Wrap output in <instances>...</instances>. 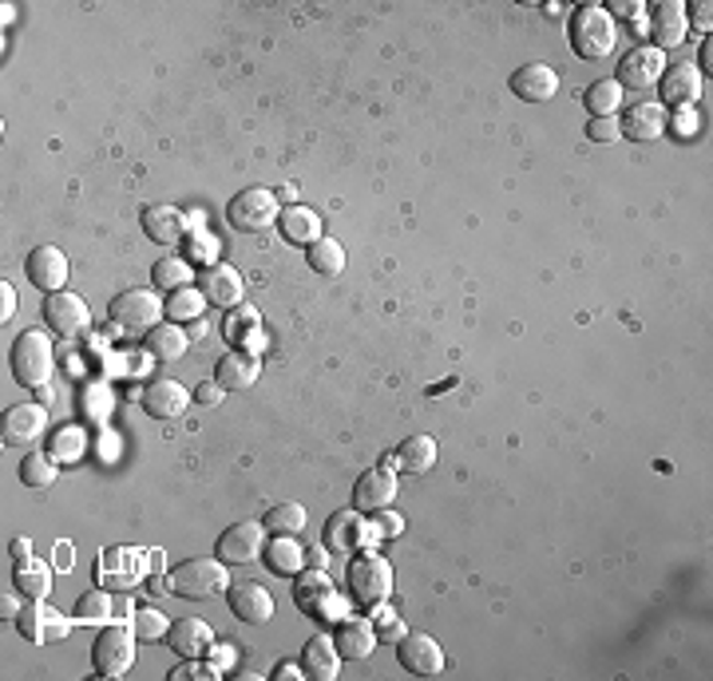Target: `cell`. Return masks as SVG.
<instances>
[{
	"mask_svg": "<svg viewBox=\"0 0 713 681\" xmlns=\"http://www.w3.org/2000/svg\"><path fill=\"white\" fill-rule=\"evenodd\" d=\"M567 41L575 48L579 60H607L614 53V44H619V28L610 21V12L602 4H583V9L571 12L567 21Z\"/></svg>",
	"mask_w": 713,
	"mask_h": 681,
	"instance_id": "obj_1",
	"label": "cell"
},
{
	"mask_svg": "<svg viewBox=\"0 0 713 681\" xmlns=\"http://www.w3.org/2000/svg\"><path fill=\"white\" fill-rule=\"evenodd\" d=\"M166 590L186 602H210L230 590V575L222 558H186L166 575Z\"/></svg>",
	"mask_w": 713,
	"mask_h": 681,
	"instance_id": "obj_2",
	"label": "cell"
},
{
	"mask_svg": "<svg viewBox=\"0 0 713 681\" xmlns=\"http://www.w3.org/2000/svg\"><path fill=\"white\" fill-rule=\"evenodd\" d=\"M9 365H12V377L24 389H44V384L53 381V369H56L53 337L44 330H24L21 337L12 340Z\"/></svg>",
	"mask_w": 713,
	"mask_h": 681,
	"instance_id": "obj_3",
	"label": "cell"
},
{
	"mask_svg": "<svg viewBox=\"0 0 713 681\" xmlns=\"http://www.w3.org/2000/svg\"><path fill=\"white\" fill-rule=\"evenodd\" d=\"M349 595L357 607L372 610L389 602L393 595V567H389V558H381L377 551H357L349 555Z\"/></svg>",
	"mask_w": 713,
	"mask_h": 681,
	"instance_id": "obj_4",
	"label": "cell"
},
{
	"mask_svg": "<svg viewBox=\"0 0 713 681\" xmlns=\"http://www.w3.org/2000/svg\"><path fill=\"white\" fill-rule=\"evenodd\" d=\"M147 558H151L147 551H135V547L100 551V558H95V587L112 590V595H127L139 582H147V570H156Z\"/></svg>",
	"mask_w": 713,
	"mask_h": 681,
	"instance_id": "obj_5",
	"label": "cell"
},
{
	"mask_svg": "<svg viewBox=\"0 0 713 681\" xmlns=\"http://www.w3.org/2000/svg\"><path fill=\"white\" fill-rule=\"evenodd\" d=\"M107 313H112V321L119 325V330L147 333V330H156L159 321H163L166 301L159 298L156 289L131 286V289H119V293H115L112 305H107Z\"/></svg>",
	"mask_w": 713,
	"mask_h": 681,
	"instance_id": "obj_6",
	"label": "cell"
},
{
	"mask_svg": "<svg viewBox=\"0 0 713 681\" xmlns=\"http://www.w3.org/2000/svg\"><path fill=\"white\" fill-rule=\"evenodd\" d=\"M135 626L127 622H107L92 642V666L100 678H124L135 661Z\"/></svg>",
	"mask_w": 713,
	"mask_h": 681,
	"instance_id": "obj_7",
	"label": "cell"
},
{
	"mask_svg": "<svg viewBox=\"0 0 713 681\" xmlns=\"http://www.w3.org/2000/svg\"><path fill=\"white\" fill-rule=\"evenodd\" d=\"M278 195L266 191V186H246V191H238L227 203V222L238 234H262L266 227L278 222Z\"/></svg>",
	"mask_w": 713,
	"mask_h": 681,
	"instance_id": "obj_8",
	"label": "cell"
},
{
	"mask_svg": "<svg viewBox=\"0 0 713 681\" xmlns=\"http://www.w3.org/2000/svg\"><path fill=\"white\" fill-rule=\"evenodd\" d=\"M44 325L64 340H76L83 333L92 330V310H88V301L72 289H60V293H48L44 298Z\"/></svg>",
	"mask_w": 713,
	"mask_h": 681,
	"instance_id": "obj_9",
	"label": "cell"
},
{
	"mask_svg": "<svg viewBox=\"0 0 713 681\" xmlns=\"http://www.w3.org/2000/svg\"><path fill=\"white\" fill-rule=\"evenodd\" d=\"M262 551H266V527H262V519H242V523L227 527L215 543V558H222L227 567H250Z\"/></svg>",
	"mask_w": 713,
	"mask_h": 681,
	"instance_id": "obj_10",
	"label": "cell"
},
{
	"mask_svg": "<svg viewBox=\"0 0 713 681\" xmlns=\"http://www.w3.org/2000/svg\"><path fill=\"white\" fill-rule=\"evenodd\" d=\"M662 72H666V56L654 44H642V48H634V53H626L619 60L614 83L622 92H646V88H658Z\"/></svg>",
	"mask_w": 713,
	"mask_h": 681,
	"instance_id": "obj_11",
	"label": "cell"
},
{
	"mask_svg": "<svg viewBox=\"0 0 713 681\" xmlns=\"http://www.w3.org/2000/svg\"><path fill=\"white\" fill-rule=\"evenodd\" d=\"M396 661L413 678H436V673H445V650H440V642L433 634H401L396 638Z\"/></svg>",
	"mask_w": 713,
	"mask_h": 681,
	"instance_id": "obj_12",
	"label": "cell"
},
{
	"mask_svg": "<svg viewBox=\"0 0 713 681\" xmlns=\"http://www.w3.org/2000/svg\"><path fill=\"white\" fill-rule=\"evenodd\" d=\"M139 404L156 420H179L191 408V393H186V384H179L175 377H151L143 384V393H139Z\"/></svg>",
	"mask_w": 713,
	"mask_h": 681,
	"instance_id": "obj_13",
	"label": "cell"
},
{
	"mask_svg": "<svg viewBox=\"0 0 713 681\" xmlns=\"http://www.w3.org/2000/svg\"><path fill=\"white\" fill-rule=\"evenodd\" d=\"M396 499V472L393 468H369V472L357 475L353 484V507L365 511V516H377L384 507H393Z\"/></svg>",
	"mask_w": 713,
	"mask_h": 681,
	"instance_id": "obj_14",
	"label": "cell"
},
{
	"mask_svg": "<svg viewBox=\"0 0 713 681\" xmlns=\"http://www.w3.org/2000/svg\"><path fill=\"white\" fill-rule=\"evenodd\" d=\"M48 428V413L44 404H12L4 420H0V440L9 448H32Z\"/></svg>",
	"mask_w": 713,
	"mask_h": 681,
	"instance_id": "obj_15",
	"label": "cell"
},
{
	"mask_svg": "<svg viewBox=\"0 0 713 681\" xmlns=\"http://www.w3.org/2000/svg\"><path fill=\"white\" fill-rule=\"evenodd\" d=\"M16 630H21L28 642L41 646V642H60L64 634H68V619L56 614L44 599H28L21 610H16Z\"/></svg>",
	"mask_w": 713,
	"mask_h": 681,
	"instance_id": "obj_16",
	"label": "cell"
},
{
	"mask_svg": "<svg viewBox=\"0 0 713 681\" xmlns=\"http://www.w3.org/2000/svg\"><path fill=\"white\" fill-rule=\"evenodd\" d=\"M24 278L44 293H60L68 286V254L60 246H36L24 258Z\"/></svg>",
	"mask_w": 713,
	"mask_h": 681,
	"instance_id": "obj_17",
	"label": "cell"
},
{
	"mask_svg": "<svg viewBox=\"0 0 713 681\" xmlns=\"http://www.w3.org/2000/svg\"><path fill=\"white\" fill-rule=\"evenodd\" d=\"M646 32L654 36V48L658 53H670V48H682L686 41V9L678 0H658L651 4V21H646Z\"/></svg>",
	"mask_w": 713,
	"mask_h": 681,
	"instance_id": "obj_18",
	"label": "cell"
},
{
	"mask_svg": "<svg viewBox=\"0 0 713 681\" xmlns=\"http://www.w3.org/2000/svg\"><path fill=\"white\" fill-rule=\"evenodd\" d=\"M658 92H662V107L674 104V107H690L698 95H702V68L693 60H678L674 68H666L658 80Z\"/></svg>",
	"mask_w": 713,
	"mask_h": 681,
	"instance_id": "obj_19",
	"label": "cell"
},
{
	"mask_svg": "<svg viewBox=\"0 0 713 681\" xmlns=\"http://www.w3.org/2000/svg\"><path fill=\"white\" fill-rule=\"evenodd\" d=\"M365 523H361V511L357 507H345V511H333L330 519H325V535H321V543H325V551H333V555H357L365 543Z\"/></svg>",
	"mask_w": 713,
	"mask_h": 681,
	"instance_id": "obj_20",
	"label": "cell"
},
{
	"mask_svg": "<svg viewBox=\"0 0 713 681\" xmlns=\"http://www.w3.org/2000/svg\"><path fill=\"white\" fill-rule=\"evenodd\" d=\"M622 135L626 139H634V143H658L662 135H666V127H670V115H666V107L662 104H651V100H642V104L626 107L619 119Z\"/></svg>",
	"mask_w": 713,
	"mask_h": 681,
	"instance_id": "obj_21",
	"label": "cell"
},
{
	"mask_svg": "<svg viewBox=\"0 0 713 681\" xmlns=\"http://www.w3.org/2000/svg\"><path fill=\"white\" fill-rule=\"evenodd\" d=\"M507 88H511L516 100H524V104H548L551 95L559 92V72L551 64H524V68L511 72Z\"/></svg>",
	"mask_w": 713,
	"mask_h": 681,
	"instance_id": "obj_22",
	"label": "cell"
},
{
	"mask_svg": "<svg viewBox=\"0 0 713 681\" xmlns=\"http://www.w3.org/2000/svg\"><path fill=\"white\" fill-rule=\"evenodd\" d=\"M198 289H203V298H207L210 305H218V310H230V305H238V301H242V293H246V281H242V274H238L234 266H222V262H215V266H207L203 274H198Z\"/></svg>",
	"mask_w": 713,
	"mask_h": 681,
	"instance_id": "obj_23",
	"label": "cell"
},
{
	"mask_svg": "<svg viewBox=\"0 0 713 681\" xmlns=\"http://www.w3.org/2000/svg\"><path fill=\"white\" fill-rule=\"evenodd\" d=\"M230 595V614L246 626H262V622L274 619V595H269L262 582H234L227 590Z\"/></svg>",
	"mask_w": 713,
	"mask_h": 681,
	"instance_id": "obj_24",
	"label": "cell"
},
{
	"mask_svg": "<svg viewBox=\"0 0 713 681\" xmlns=\"http://www.w3.org/2000/svg\"><path fill=\"white\" fill-rule=\"evenodd\" d=\"M139 227H143V234L151 238V242H159V246H175L186 234V215L179 207H171V203H151V207H143V215H139Z\"/></svg>",
	"mask_w": 713,
	"mask_h": 681,
	"instance_id": "obj_25",
	"label": "cell"
},
{
	"mask_svg": "<svg viewBox=\"0 0 713 681\" xmlns=\"http://www.w3.org/2000/svg\"><path fill=\"white\" fill-rule=\"evenodd\" d=\"M166 646L179 654V658H207L210 646H215V634L203 619H179L166 630Z\"/></svg>",
	"mask_w": 713,
	"mask_h": 681,
	"instance_id": "obj_26",
	"label": "cell"
},
{
	"mask_svg": "<svg viewBox=\"0 0 713 681\" xmlns=\"http://www.w3.org/2000/svg\"><path fill=\"white\" fill-rule=\"evenodd\" d=\"M298 666L310 681H333V678H337V670H342V654H337L333 638H325V634H313V638L301 646Z\"/></svg>",
	"mask_w": 713,
	"mask_h": 681,
	"instance_id": "obj_27",
	"label": "cell"
},
{
	"mask_svg": "<svg viewBox=\"0 0 713 681\" xmlns=\"http://www.w3.org/2000/svg\"><path fill=\"white\" fill-rule=\"evenodd\" d=\"M258 357L254 353H242V349H230L222 361H218L215 369V381L227 389V393H246V389H254V381H258Z\"/></svg>",
	"mask_w": 713,
	"mask_h": 681,
	"instance_id": "obj_28",
	"label": "cell"
},
{
	"mask_svg": "<svg viewBox=\"0 0 713 681\" xmlns=\"http://www.w3.org/2000/svg\"><path fill=\"white\" fill-rule=\"evenodd\" d=\"M333 646H337L342 661H361L377 646V630H372L369 619H342L337 622V634H333Z\"/></svg>",
	"mask_w": 713,
	"mask_h": 681,
	"instance_id": "obj_29",
	"label": "cell"
},
{
	"mask_svg": "<svg viewBox=\"0 0 713 681\" xmlns=\"http://www.w3.org/2000/svg\"><path fill=\"white\" fill-rule=\"evenodd\" d=\"M12 587L16 595L24 599H48L53 595V563L48 558H16V567H12Z\"/></svg>",
	"mask_w": 713,
	"mask_h": 681,
	"instance_id": "obj_30",
	"label": "cell"
},
{
	"mask_svg": "<svg viewBox=\"0 0 713 681\" xmlns=\"http://www.w3.org/2000/svg\"><path fill=\"white\" fill-rule=\"evenodd\" d=\"M381 464L393 468V472L424 475L428 468L436 464V440H433V436H409V440H404L393 455H384Z\"/></svg>",
	"mask_w": 713,
	"mask_h": 681,
	"instance_id": "obj_31",
	"label": "cell"
},
{
	"mask_svg": "<svg viewBox=\"0 0 713 681\" xmlns=\"http://www.w3.org/2000/svg\"><path fill=\"white\" fill-rule=\"evenodd\" d=\"M278 230L286 242H294V246H306L310 250L313 242L321 238V215L310 207H301V203H290V207L278 215Z\"/></svg>",
	"mask_w": 713,
	"mask_h": 681,
	"instance_id": "obj_32",
	"label": "cell"
},
{
	"mask_svg": "<svg viewBox=\"0 0 713 681\" xmlns=\"http://www.w3.org/2000/svg\"><path fill=\"white\" fill-rule=\"evenodd\" d=\"M333 595V582L330 575L321 567H301L298 575H294V602H298V610H306L310 619H318V610L325 607V599Z\"/></svg>",
	"mask_w": 713,
	"mask_h": 681,
	"instance_id": "obj_33",
	"label": "cell"
},
{
	"mask_svg": "<svg viewBox=\"0 0 713 681\" xmlns=\"http://www.w3.org/2000/svg\"><path fill=\"white\" fill-rule=\"evenodd\" d=\"M266 567L281 578H294L301 567H306V551H301L298 535H274V543H266Z\"/></svg>",
	"mask_w": 713,
	"mask_h": 681,
	"instance_id": "obj_34",
	"label": "cell"
},
{
	"mask_svg": "<svg viewBox=\"0 0 713 681\" xmlns=\"http://www.w3.org/2000/svg\"><path fill=\"white\" fill-rule=\"evenodd\" d=\"M147 353L151 357H159V361H179L186 353V345H191V337H186L179 325H166V321H159L156 330H147Z\"/></svg>",
	"mask_w": 713,
	"mask_h": 681,
	"instance_id": "obj_35",
	"label": "cell"
},
{
	"mask_svg": "<svg viewBox=\"0 0 713 681\" xmlns=\"http://www.w3.org/2000/svg\"><path fill=\"white\" fill-rule=\"evenodd\" d=\"M306 262H310V269L313 274H321V278H337V274L345 269V246L337 242V238L321 234L318 242L306 250Z\"/></svg>",
	"mask_w": 713,
	"mask_h": 681,
	"instance_id": "obj_36",
	"label": "cell"
},
{
	"mask_svg": "<svg viewBox=\"0 0 713 681\" xmlns=\"http://www.w3.org/2000/svg\"><path fill=\"white\" fill-rule=\"evenodd\" d=\"M60 468H56L53 452H28L21 460V484L32 487V492H41V487H53Z\"/></svg>",
	"mask_w": 713,
	"mask_h": 681,
	"instance_id": "obj_37",
	"label": "cell"
},
{
	"mask_svg": "<svg viewBox=\"0 0 713 681\" xmlns=\"http://www.w3.org/2000/svg\"><path fill=\"white\" fill-rule=\"evenodd\" d=\"M262 527H266V535H298V531H306V507L274 504L266 516H262Z\"/></svg>",
	"mask_w": 713,
	"mask_h": 681,
	"instance_id": "obj_38",
	"label": "cell"
},
{
	"mask_svg": "<svg viewBox=\"0 0 713 681\" xmlns=\"http://www.w3.org/2000/svg\"><path fill=\"white\" fill-rule=\"evenodd\" d=\"M622 104V88L614 80H595L583 92V107L590 112V119H602V115H614Z\"/></svg>",
	"mask_w": 713,
	"mask_h": 681,
	"instance_id": "obj_39",
	"label": "cell"
},
{
	"mask_svg": "<svg viewBox=\"0 0 713 681\" xmlns=\"http://www.w3.org/2000/svg\"><path fill=\"white\" fill-rule=\"evenodd\" d=\"M72 619L76 622H112V590H104V587H95V590H88V595H80L76 599V607H72Z\"/></svg>",
	"mask_w": 713,
	"mask_h": 681,
	"instance_id": "obj_40",
	"label": "cell"
},
{
	"mask_svg": "<svg viewBox=\"0 0 713 681\" xmlns=\"http://www.w3.org/2000/svg\"><path fill=\"white\" fill-rule=\"evenodd\" d=\"M191 278H198V274L186 266L183 258H159L156 266H151V281H156V289H166V293L186 289L191 286Z\"/></svg>",
	"mask_w": 713,
	"mask_h": 681,
	"instance_id": "obj_41",
	"label": "cell"
},
{
	"mask_svg": "<svg viewBox=\"0 0 713 681\" xmlns=\"http://www.w3.org/2000/svg\"><path fill=\"white\" fill-rule=\"evenodd\" d=\"M203 305H207V298H203V289H195V286L166 293V318H175V321H198L203 318Z\"/></svg>",
	"mask_w": 713,
	"mask_h": 681,
	"instance_id": "obj_42",
	"label": "cell"
},
{
	"mask_svg": "<svg viewBox=\"0 0 713 681\" xmlns=\"http://www.w3.org/2000/svg\"><path fill=\"white\" fill-rule=\"evenodd\" d=\"M227 337L230 340H242L250 353H258V349H266V333L258 330V318L254 313H238V318H227Z\"/></svg>",
	"mask_w": 713,
	"mask_h": 681,
	"instance_id": "obj_43",
	"label": "cell"
},
{
	"mask_svg": "<svg viewBox=\"0 0 713 681\" xmlns=\"http://www.w3.org/2000/svg\"><path fill=\"white\" fill-rule=\"evenodd\" d=\"M131 626H135V634H139V642H159V638H166L171 622H166V614H159V610L139 607V610H135Z\"/></svg>",
	"mask_w": 713,
	"mask_h": 681,
	"instance_id": "obj_44",
	"label": "cell"
},
{
	"mask_svg": "<svg viewBox=\"0 0 713 681\" xmlns=\"http://www.w3.org/2000/svg\"><path fill=\"white\" fill-rule=\"evenodd\" d=\"M76 455H83V432L72 428V424H64L60 432L53 436V460L60 464V460H76Z\"/></svg>",
	"mask_w": 713,
	"mask_h": 681,
	"instance_id": "obj_45",
	"label": "cell"
},
{
	"mask_svg": "<svg viewBox=\"0 0 713 681\" xmlns=\"http://www.w3.org/2000/svg\"><path fill=\"white\" fill-rule=\"evenodd\" d=\"M682 9H686V28H698L702 36H710V28H713L710 0H690V4H682Z\"/></svg>",
	"mask_w": 713,
	"mask_h": 681,
	"instance_id": "obj_46",
	"label": "cell"
},
{
	"mask_svg": "<svg viewBox=\"0 0 713 681\" xmlns=\"http://www.w3.org/2000/svg\"><path fill=\"white\" fill-rule=\"evenodd\" d=\"M622 135L619 119L614 115H602V119H587V139L590 143H614Z\"/></svg>",
	"mask_w": 713,
	"mask_h": 681,
	"instance_id": "obj_47",
	"label": "cell"
},
{
	"mask_svg": "<svg viewBox=\"0 0 713 681\" xmlns=\"http://www.w3.org/2000/svg\"><path fill=\"white\" fill-rule=\"evenodd\" d=\"M377 535L381 539H396V535H404V519L396 516V511H377Z\"/></svg>",
	"mask_w": 713,
	"mask_h": 681,
	"instance_id": "obj_48",
	"label": "cell"
},
{
	"mask_svg": "<svg viewBox=\"0 0 713 681\" xmlns=\"http://www.w3.org/2000/svg\"><path fill=\"white\" fill-rule=\"evenodd\" d=\"M377 638H401L404 634V626H401V619H396L393 610H381V614H377Z\"/></svg>",
	"mask_w": 713,
	"mask_h": 681,
	"instance_id": "obj_49",
	"label": "cell"
},
{
	"mask_svg": "<svg viewBox=\"0 0 713 681\" xmlns=\"http://www.w3.org/2000/svg\"><path fill=\"white\" fill-rule=\"evenodd\" d=\"M222 393H227V389H222L218 381H203L195 389V401L203 404V408H218V404H222Z\"/></svg>",
	"mask_w": 713,
	"mask_h": 681,
	"instance_id": "obj_50",
	"label": "cell"
},
{
	"mask_svg": "<svg viewBox=\"0 0 713 681\" xmlns=\"http://www.w3.org/2000/svg\"><path fill=\"white\" fill-rule=\"evenodd\" d=\"M210 666H215L218 673H227V670H234V661H238V650L234 646H210Z\"/></svg>",
	"mask_w": 713,
	"mask_h": 681,
	"instance_id": "obj_51",
	"label": "cell"
},
{
	"mask_svg": "<svg viewBox=\"0 0 713 681\" xmlns=\"http://www.w3.org/2000/svg\"><path fill=\"white\" fill-rule=\"evenodd\" d=\"M610 21L614 16H626V21H642V0H610Z\"/></svg>",
	"mask_w": 713,
	"mask_h": 681,
	"instance_id": "obj_52",
	"label": "cell"
},
{
	"mask_svg": "<svg viewBox=\"0 0 713 681\" xmlns=\"http://www.w3.org/2000/svg\"><path fill=\"white\" fill-rule=\"evenodd\" d=\"M72 563H76V547H68V543H56V551H53V567L72 570Z\"/></svg>",
	"mask_w": 713,
	"mask_h": 681,
	"instance_id": "obj_53",
	"label": "cell"
},
{
	"mask_svg": "<svg viewBox=\"0 0 713 681\" xmlns=\"http://www.w3.org/2000/svg\"><path fill=\"white\" fill-rule=\"evenodd\" d=\"M698 119H702V115L690 112V107H682V112H678V131H682L686 139H690V135L698 131Z\"/></svg>",
	"mask_w": 713,
	"mask_h": 681,
	"instance_id": "obj_54",
	"label": "cell"
},
{
	"mask_svg": "<svg viewBox=\"0 0 713 681\" xmlns=\"http://www.w3.org/2000/svg\"><path fill=\"white\" fill-rule=\"evenodd\" d=\"M0 298H4V313H0V318L9 321L12 313H16V289H12L9 281H4V286H0Z\"/></svg>",
	"mask_w": 713,
	"mask_h": 681,
	"instance_id": "obj_55",
	"label": "cell"
},
{
	"mask_svg": "<svg viewBox=\"0 0 713 681\" xmlns=\"http://www.w3.org/2000/svg\"><path fill=\"white\" fill-rule=\"evenodd\" d=\"M698 56H702V64H705V76H710V72H713V36H705L702 53H698Z\"/></svg>",
	"mask_w": 713,
	"mask_h": 681,
	"instance_id": "obj_56",
	"label": "cell"
},
{
	"mask_svg": "<svg viewBox=\"0 0 713 681\" xmlns=\"http://www.w3.org/2000/svg\"><path fill=\"white\" fill-rule=\"evenodd\" d=\"M274 678H306V673H301V666H290V661H281L278 670H274Z\"/></svg>",
	"mask_w": 713,
	"mask_h": 681,
	"instance_id": "obj_57",
	"label": "cell"
},
{
	"mask_svg": "<svg viewBox=\"0 0 713 681\" xmlns=\"http://www.w3.org/2000/svg\"><path fill=\"white\" fill-rule=\"evenodd\" d=\"M12 555L24 558V555H28V543H24V539H16V543H12Z\"/></svg>",
	"mask_w": 713,
	"mask_h": 681,
	"instance_id": "obj_58",
	"label": "cell"
}]
</instances>
